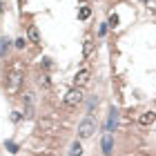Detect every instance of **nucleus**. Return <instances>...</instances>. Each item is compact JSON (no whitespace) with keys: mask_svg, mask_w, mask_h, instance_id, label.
<instances>
[{"mask_svg":"<svg viewBox=\"0 0 156 156\" xmlns=\"http://www.w3.org/2000/svg\"><path fill=\"white\" fill-rule=\"evenodd\" d=\"M96 105H98V98H91V101H89V107H87V112H89V114L94 112V107H96Z\"/></svg>","mask_w":156,"mask_h":156,"instance_id":"nucleus-16","label":"nucleus"},{"mask_svg":"<svg viewBox=\"0 0 156 156\" xmlns=\"http://www.w3.org/2000/svg\"><path fill=\"white\" fill-rule=\"evenodd\" d=\"M91 51H94V42H91V40L87 38V40H85V45H83V56L87 58V56H89Z\"/></svg>","mask_w":156,"mask_h":156,"instance_id":"nucleus-9","label":"nucleus"},{"mask_svg":"<svg viewBox=\"0 0 156 156\" xmlns=\"http://www.w3.org/2000/svg\"><path fill=\"white\" fill-rule=\"evenodd\" d=\"M40 85H42V87H49V85H51V80H49V76H47V74H42V76H40Z\"/></svg>","mask_w":156,"mask_h":156,"instance_id":"nucleus-15","label":"nucleus"},{"mask_svg":"<svg viewBox=\"0 0 156 156\" xmlns=\"http://www.w3.org/2000/svg\"><path fill=\"white\" fill-rule=\"evenodd\" d=\"M107 27H112V29H116V27H118V16H116V13H112V16H109Z\"/></svg>","mask_w":156,"mask_h":156,"instance_id":"nucleus-13","label":"nucleus"},{"mask_svg":"<svg viewBox=\"0 0 156 156\" xmlns=\"http://www.w3.org/2000/svg\"><path fill=\"white\" fill-rule=\"evenodd\" d=\"M25 42H27L25 38H16V47H18V49H23V47H25Z\"/></svg>","mask_w":156,"mask_h":156,"instance_id":"nucleus-17","label":"nucleus"},{"mask_svg":"<svg viewBox=\"0 0 156 156\" xmlns=\"http://www.w3.org/2000/svg\"><path fill=\"white\" fill-rule=\"evenodd\" d=\"M154 120H156V112H143V114L138 116V123L143 127H150Z\"/></svg>","mask_w":156,"mask_h":156,"instance_id":"nucleus-5","label":"nucleus"},{"mask_svg":"<svg viewBox=\"0 0 156 156\" xmlns=\"http://www.w3.org/2000/svg\"><path fill=\"white\" fill-rule=\"evenodd\" d=\"M98 34H101V36H105V34H107V25H103L101 29H98Z\"/></svg>","mask_w":156,"mask_h":156,"instance_id":"nucleus-20","label":"nucleus"},{"mask_svg":"<svg viewBox=\"0 0 156 156\" xmlns=\"http://www.w3.org/2000/svg\"><path fill=\"white\" fill-rule=\"evenodd\" d=\"M114 125H116V109H112L109 112V120H107V132L114 129Z\"/></svg>","mask_w":156,"mask_h":156,"instance_id":"nucleus-11","label":"nucleus"},{"mask_svg":"<svg viewBox=\"0 0 156 156\" xmlns=\"http://www.w3.org/2000/svg\"><path fill=\"white\" fill-rule=\"evenodd\" d=\"M101 147H103V154H105V156H112V152H114V138L107 134V136L103 138V145H101Z\"/></svg>","mask_w":156,"mask_h":156,"instance_id":"nucleus-6","label":"nucleus"},{"mask_svg":"<svg viewBox=\"0 0 156 156\" xmlns=\"http://www.w3.org/2000/svg\"><path fill=\"white\" fill-rule=\"evenodd\" d=\"M80 154H83L80 140H74V143H72V150H69V156H80Z\"/></svg>","mask_w":156,"mask_h":156,"instance_id":"nucleus-8","label":"nucleus"},{"mask_svg":"<svg viewBox=\"0 0 156 156\" xmlns=\"http://www.w3.org/2000/svg\"><path fill=\"white\" fill-rule=\"evenodd\" d=\"M5 147H7V150H9L11 154H16V152H18V145H16V143H11V140H7Z\"/></svg>","mask_w":156,"mask_h":156,"instance_id":"nucleus-14","label":"nucleus"},{"mask_svg":"<svg viewBox=\"0 0 156 156\" xmlns=\"http://www.w3.org/2000/svg\"><path fill=\"white\" fill-rule=\"evenodd\" d=\"M94 132H96V123L91 118H85L83 123L78 125V136H80V138H89Z\"/></svg>","mask_w":156,"mask_h":156,"instance_id":"nucleus-3","label":"nucleus"},{"mask_svg":"<svg viewBox=\"0 0 156 156\" xmlns=\"http://www.w3.org/2000/svg\"><path fill=\"white\" fill-rule=\"evenodd\" d=\"M80 103H83V91H80V87L69 89L67 96H65V105H67V107H78Z\"/></svg>","mask_w":156,"mask_h":156,"instance_id":"nucleus-2","label":"nucleus"},{"mask_svg":"<svg viewBox=\"0 0 156 156\" xmlns=\"http://www.w3.org/2000/svg\"><path fill=\"white\" fill-rule=\"evenodd\" d=\"M89 13H91L89 7H80V11H78V18H80V20H87V18H89Z\"/></svg>","mask_w":156,"mask_h":156,"instance_id":"nucleus-12","label":"nucleus"},{"mask_svg":"<svg viewBox=\"0 0 156 156\" xmlns=\"http://www.w3.org/2000/svg\"><path fill=\"white\" fill-rule=\"evenodd\" d=\"M27 36H29L31 42H40V34H38V27H36V25H29V29H27Z\"/></svg>","mask_w":156,"mask_h":156,"instance_id":"nucleus-7","label":"nucleus"},{"mask_svg":"<svg viewBox=\"0 0 156 156\" xmlns=\"http://www.w3.org/2000/svg\"><path fill=\"white\" fill-rule=\"evenodd\" d=\"M89 76H91V69H89V67H83L80 72L76 74V78H74L76 87H83V85H87V83H89Z\"/></svg>","mask_w":156,"mask_h":156,"instance_id":"nucleus-4","label":"nucleus"},{"mask_svg":"<svg viewBox=\"0 0 156 156\" xmlns=\"http://www.w3.org/2000/svg\"><path fill=\"white\" fill-rule=\"evenodd\" d=\"M11 120H13V123H18V120H20V114H18V112H13V114H11Z\"/></svg>","mask_w":156,"mask_h":156,"instance_id":"nucleus-19","label":"nucleus"},{"mask_svg":"<svg viewBox=\"0 0 156 156\" xmlns=\"http://www.w3.org/2000/svg\"><path fill=\"white\" fill-rule=\"evenodd\" d=\"M7 49H9V40L0 38V58H5V56H7Z\"/></svg>","mask_w":156,"mask_h":156,"instance_id":"nucleus-10","label":"nucleus"},{"mask_svg":"<svg viewBox=\"0 0 156 156\" xmlns=\"http://www.w3.org/2000/svg\"><path fill=\"white\" fill-rule=\"evenodd\" d=\"M31 116H34V109L27 107V109H25V118H31Z\"/></svg>","mask_w":156,"mask_h":156,"instance_id":"nucleus-18","label":"nucleus"},{"mask_svg":"<svg viewBox=\"0 0 156 156\" xmlns=\"http://www.w3.org/2000/svg\"><path fill=\"white\" fill-rule=\"evenodd\" d=\"M20 83H23V76H20L18 69H13V72L7 76V91H9V94H16L18 87H20Z\"/></svg>","mask_w":156,"mask_h":156,"instance_id":"nucleus-1","label":"nucleus"}]
</instances>
